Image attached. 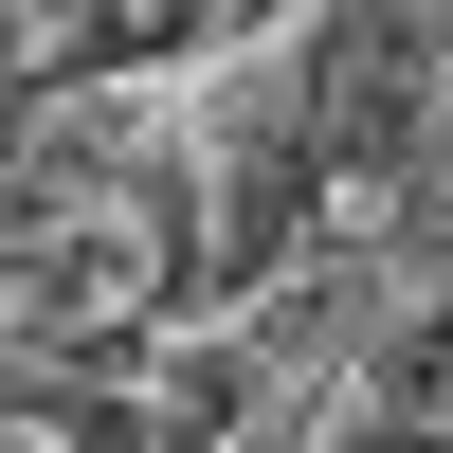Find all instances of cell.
<instances>
[{
  "instance_id": "cell-1",
  "label": "cell",
  "mask_w": 453,
  "mask_h": 453,
  "mask_svg": "<svg viewBox=\"0 0 453 453\" xmlns=\"http://www.w3.org/2000/svg\"><path fill=\"white\" fill-rule=\"evenodd\" d=\"M200 290V218H181V164L109 109L0 145V309L36 326L55 363H109Z\"/></svg>"
},
{
  "instance_id": "cell-2",
  "label": "cell",
  "mask_w": 453,
  "mask_h": 453,
  "mask_svg": "<svg viewBox=\"0 0 453 453\" xmlns=\"http://www.w3.org/2000/svg\"><path fill=\"white\" fill-rule=\"evenodd\" d=\"M453 91V36L435 19H309V181H326V254L399 236V164H418Z\"/></svg>"
},
{
  "instance_id": "cell-3",
  "label": "cell",
  "mask_w": 453,
  "mask_h": 453,
  "mask_svg": "<svg viewBox=\"0 0 453 453\" xmlns=\"http://www.w3.org/2000/svg\"><path fill=\"white\" fill-rule=\"evenodd\" d=\"M345 381H363V418H453V290H399Z\"/></svg>"
},
{
  "instance_id": "cell-4",
  "label": "cell",
  "mask_w": 453,
  "mask_h": 453,
  "mask_svg": "<svg viewBox=\"0 0 453 453\" xmlns=\"http://www.w3.org/2000/svg\"><path fill=\"white\" fill-rule=\"evenodd\" d=\"M254 381H273L254 345H164V363H145V453H218L254 418Z\"/></svg>"
},
{
  "instance_id": "cell-5",
  "label": "cell",
  "mask_w": 453,
  "mask_h": 453,
  "mask_svg": "<svg viewBox=\"0 0 453 453\" xmlns=\"http://www.w3.org/2000/svg\"><path fill=\"white\" fill-rule=\"evenodd\" d=\"M399 273H418V290H453V91H435L418 164H399Z\"/></svg>"
},
{
  "instance_id": "cell-6",
  "label": "cell",
  "mask_w": 453,
  "mask_h": 453,
  "mask_svg": "<svg viewBox=\"0 0 453 453\" xmlns=\"http://www.w3.org/2000/svg\"><path fill=\"white\" fill-rule=\"evenodd\" d=\"M55 36H73V19H0V91H36V73H73Z\"/></svg>"
},
{
  "instance_id": "cell-7",
  "label": "cell",
  "mask_w": 453,
  "mask_h": 453,
  "mask_svg": "<svg viewBox=\"0 0 453 453\" xmlns=\"http://www.w3.org/2000/svg\"><path fill=\"white\" fill-rule=\"evenodd\" d=\"M326 453H453V418H345Z\"/></svg>"
},
{
  "instance_id": "cell-8",
  "label": "cell",
  "mask_w": 453,
  "mask_h": 453,
  "mask_svg": "<svg viewBox=\"0 0 453 453\" xmlns=\"http://www.w3.org/2000/svg\"><path fill=\"white\" fill-rule=\"evenodd\" d=\"M0 453H73V435H36V418H0Z\"/></svg>"
}]
</instances>
